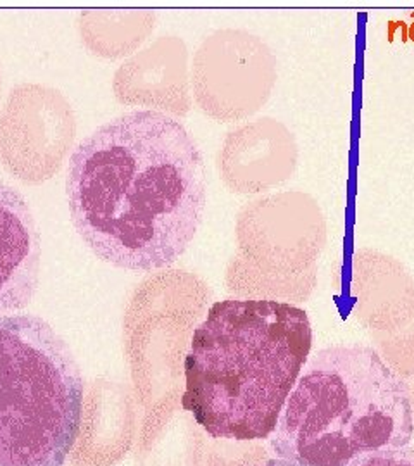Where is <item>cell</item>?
<instances>
[{
	"instance_id": "obj_7",
	"label": "cell",
	"mask_w": 414,
	"mask_h": 466,
	"mask_svg": "<svg viewBox=\"0 0 414 466\" xmlns=\"http://www.w3.org/2000/svg\"><path fill=\"white\" fill-rule=\"evenodd\" d=\"M298 161L294 134L280 121L263 117L228 134L219 169L233 192L259 194L292 178Z\"/></svg>"
},
{
	"instance_id": "obj_2",
	"label": "cell",
	"mask_w": 414,
	"mask_h": 466,
	"mask_svg": "<svg viewBox=\"0 0 414 466\" xmlns=\"http://www.w3.org/2000/svg\"><path fill=\"white\" fill-rule=\"evenodd\" d=\"M311 346V321L298 306L217 300L185 356L182 408L213 439H269Z\"/></svg>"
},
{
	"instance_id": "obj_9",
	"label": "cell",
	"mask_w": 414,
	"mask_h": 466,
	"mask_svg": "<svg viewBox=\"0 0 414 466\" xmlns=\"http://www.w3.org/2000/svg\"><path fill=\"white\" fill-rule=\"evenodd\" d=\"M183 54L187 49L182 40H157L117 71V99L157 106L183 116L190 106L187 57L178 59Z\"/></svg>"
},
{
	"instance_id": "obj_8",
	"label": "cell",
	"mask_w": 414,
	"mask_h": 466,
	"mask_svg": "<svg viewBox=\"0 0 414 466\" xmlns=\"http://www.w3.org/2000/svg\"><path fill=\"white\" fill-rule=\"evenodd\" d=\"M40 237L25 198L0 182V317L34 300L40 282Z\"/></svg>"
},
{
	"instance_id": "obj_4",
	"label": "cell",
	"mask_w": 414,
	"mask_h": 466,
	"mask_svg": "<svg viewBox=\"0 0 414 466\" xmlns=\"http://www.w3.org/2000/svg\"><path fill=\"white\" fill-rule=\"evenodd\" d=\"M85 383L66 340L35 315L0 317V466H66Z\"/></svg>"
},
{
	"instance_id": "obj_3",
	"label": "cell",
	"mask_w": 414,
	"mask_h": 466,
	"mask_svg": "<svg viewBox=\"0 0 414 466\" xmlns=\"http://www.w3.org/2000/svg\"><path fill=\"white\" fill-rule=\"evenodd\" d=\"M409 387L373 348L331 346L308 360L269 444L300 466H348L413 439Z\"/></svg>"
},
{
	"instance_id": "obj_6",
	"label": "cell",
	"mask_w": 414,
	"mask_h": 466,
	"mask_svg": "<svg viewBox=\"0 0 414 466\" xmlns=\"http://www.w3.org/2000/svg\"><path fill=\"white\" fill-rule=\"evenodd\" d=\"M73 137V111L59 92L38 85H21L11 92L0 115V159L19 180H49Z\"/></svg>"
},
{
	"instance_id": "obj_1",
	"label": "cell",
	"mask_w": 414,
	"mask_h": 466,
	"mask_svg": "<svg viewBox=\"0 0 414 466\" xmlns=\"http://www.w3.org/2000/svg\"><path fill=\"white\" fill-rule=\"evenodd\" d=\"M66 196L76 232L102 261L132 271L169 267L204 218L199 146L166 113H126L78 144Z\"/></svg>"
},
{
	"instance_id": "obj_10",
	"label": "cell",
	"mask_w": 414,
	"mask_h": 466,
	"mask_svg": "<svg viewBox=\"0 0 414 466\" xmlns=\"http://www.w3.org/2000/svg\"><path fill=\"white\" fill-rule=\"evenodd\" d=\"M348 466H414V450L398 448L366 452L352 460Z\"/></svg>"
},
{
	"instance_id": "obj_11",
	"label": "cell",
	"mask_w": 414,
	"mask_h": 466,
	"mask_svg": "<svg viewBox=\"0 0 414 466\" xmlns=\"http://www.w3.org/2000/svg\"><path fill=\"white\" fill-rule=\"evenodd\" d=\"M256 466H300L298 463H294V461H288V460H282V458H275V460H268L266 463L263 465H256Z\"/></svg>"
},
{
	"instance_id": "obj_5",
	"label": "cell",
	"mask_w": 414,
	"mask_h": 466,
	"mask_svg": "<svg viewBox=\"0 0 414 466\" xmlns=\"http://www.w3.org/2000/svg\"><path fill=\"white\" fill-rule=\"evenodd\" d=\"M275 84L277 57L256 35L216 32L196 54V100L207 116L219 121H238L259 111Z\"/></svg>"
}]
</instances>
